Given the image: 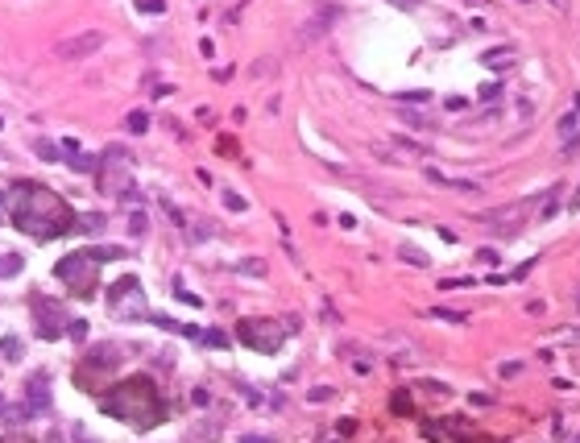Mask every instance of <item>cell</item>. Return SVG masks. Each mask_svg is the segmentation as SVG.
<instances>
[{
	"instance_id": "6da1fadb",
	"label": "cell",
	"mask_w": 580,
	"mask_h": 443,
	"mask_svg": "<svg viewBox=\"0 0 580 443\" xmlns=\"http://www.w3.org/2000/svg\"><path fill=\"white\" fill-rule=\"evenodd\" d=\"M13 224L29 232L34 240H54L75 228V212L62 195H54L42 182H21L13 195Z\"/></svg>"
},
{
	"instance_id": "7a4b0ae2",
	"label": "cell",
	"mask_w": 580,
	"mask_h": 443,
	"mask_svg": "<svg viewBox=\"0 0 580 443\" xmlns=\"http://www.w3.org/2000/svg\"><path fill=\"white\" fill-rule=\"evenodd\" d=\"M100 406H104V414L129 423V427H137V431H149V427L166 423V402H162L158 381H154L149 373H137V377L116 381V386L100 398Z\"/></svg>"
},
{
	"instance_id": "3957f363",
	"label": "cell",
	"mask_w": 580,
	"mask_h": 443,
	"mask_svg": "<svg viewBox=\"0 0 580 443\" xmlns=\"http://www.w3.org/2000/svg\"><path fill=\"white\" fill-rule=\"evenodd\" d=\"M54 278H58L75 299H91L95 286H100V261L91 257L88 249H83V253H67V257L54 266Z\"/></svg>"
},
{
	"instance_id": "277c9868",
	"label": "cell",
	"mask_w": 580,
	"mask_h": 443,
	"mask_svg": "<svg viewBox=\"0 0 580 443\" xmlns=\"http://www.w3.org/2000/svg\"><path fill=\"white\" fill-rule=\"evenodd\" d=\"M108 311L121 319V323H141L149 319V303H145V290L137 278H121L112 290H108Z\"/></svg>"
},
{
	"instance_id": "5b68a950",
	"label": "cell",
	"mask_w": 580,
	"mask_h": 443,
	"mask_svg": "<svg viewBox=\"0 0 580 443\" xmlns=\"http://www.w3.org/2000/svg\"><path fill=\"white\" fill-rule=\"evenodd\" d=\"M236 336H241V344H249V348H257V353H278L286 327L274 323V319H245V323L236 327Z\"/></svg>"
},
{
	"instance_id": "8992f818",
	"label": "cell",
	"mask_w": 580,
	"mask_h": 443,
	"mask_svg": "<svg viewBox=\"0 0 580 443\" xmlns=\"http://www.w3.org/2000/svg\"><path fill=\"white\" fill-rule=\"evenodd\" d=\"M531 207H535V199H522V203H510V207H497L490 216H481V224H490L493 232H501V236H514V232H522Z\"/></svg>"
},
{
	"instance_id": "52a82bcc",
	"label": "cell",
	"mask_w": 580,
	"mask_h": 443,
	"mask_svg": "<svg viewBox=\"0 0 580 443\" xmlns=\"http://www.w3.org/2000/svg\"><path fill=\"white\" fill-rule=\"evenodd\" d=\"M29 307H34V319H38V332H42L46 340H54V336H62L67 332V311L58 307V303H50L46 294H34L29 299Z\"/></svg>"
},
{
	"instance_id": "ba28073f",
	"label": "cell",
	"mask_w": 580,
	"mask_h": 443,
	"mask_svg": "<svg viewBox=\"0 0 580 443\" xmlns=\"http://www.w3.org/2000/svg\"><path fill=\"white\" fill-rule=\"evenodd\" d=\"M100 46H104V34H100V29H88V34H75L71 42H58L54 54H58V58H88Z\"/></svg>"
},
{
	"instance_id": "9c48e42d",
	"label": "cell",
	"mask_w": 580,
	"mask_h": 443,
	"mask_svg": "<svg viewBox=\"0 0 580 443\" xmlns=\"http://www.w3.org/2000/svg\"><path fill=\"white\" fill-rule=\"evenodd\" d=\"M121 364V348L116 344H100L95 353H91V373H108V369H116Z\"/></svg>"
},
{
	"instance_id": "30bf717a",
	"label": "cell",
	"mask_w": 580,
	"mask_h": 443,
	"mask_svg": "<svg viewBox=\"0 0 580 443\" xmlns=\"http://www.w3.org/2000/svg\"><path fill=\"white\" fill-rule=\"evenodd\" d=\"M25 398H29V410H46V373H34V381L25 386Z\"/></svg>"
},
{
	"instance_id": "8fae6325",
	"label": "cell",
	"mask_w": 580,
	"mask_h": 443,
	"mask_svg": "<svg viewBox=\"0 0 580 443\" xmlns=\"http://www.w3.org/2000/svg\"><path fill=\"white\" fill-rule=\"evenodd\" d=\"M431 178L436 182H444V186H452V191H464V195H477L481 186L477 182H468V178H452V175H440V170H431Z\"/></svg>"
},
{
	"instance_id": "7c38bea8",
	"label": "cell",
	"mask_w": 580,
	"mask_h": 443,
	"mask_svg": "<svg viewBox=\"0 0 580 443\" xmlns=\"http://www.w3.org/2000/svg\"><path fill=\"white\" fill-rule=\"evenodd\" d=\"M0 353L8 356V360H21V356H25V344H21L17 336H4V340H0Z\"/></svg>"
},
{
	"instance_id": "4fadbf2b",
	"label": "cell",
	"mask_w": 580,
	"mask_h": 443,
	"mask_svg": "<svg viewBox=\"0 0 580 443\" xmlns=\"http://www.w3.org/2000/svg\"><path fill=\"white\" fill-rule=\"evenodd\" d=\"M125 129H129V133H145V129H149V116H145V112H129Z\"/></svg>"
},
{
	"instance_id": "5bb4252c",
	"label": "cell",
	"mask_w": 580,
	"mask_h": 443,
	"mask_svg": "<svg viewBox=\"0 0 580 443\" xmlns=\"http://www.w3.org/2000/svg\"><path fill=\"white\" fill-rule=\"evenodd\" d=\"M220 199H224V207H228V212H245V207H249L236 191H220Z\"/></svg>"
},
{
	"instance_id": "9a60e30c",
	"label": "cell",
	"mask_w": 580,
	"mask_h": 443,
	"mask_svg": "<svg viewBox=\"0 0 580 443\" xmlns=\"http://www.w3.org/2000/svg\"><path fill=\"white\" fill-rule=\"evenodd\" d=\"M580 129V121H576V112H568L564 121H560V137H572Z\"/></svg>"
},
{
	"instance_id": "2e32d148",
	"label": "cell",
	"mask_w": 580,
	"mask_h": 443,
	"mask_svg": "<svg viewBox=\"0 0 580 443\" xmlns=\"http://www.w3.org/2000/svg\"><path fill=\"white\" fill-rule=\"evenodd\" d=\"M38 154H46V162H58V145H50V141H38Z\"/></svg>"
},
{
	"instance_id": "e0dca14e",
	"label": "cell",
	"mask_w": 580,
	"mask_h": 443,
	"mask_svg": "<svg viewBox=\"0 0 580 443\" xmlns=\"http://www.w3.org/2000/svg\"><path fill=\"white\" fill-rule=\"evenodd\" d=\"M510 58H514V54H510V50H493V54H490V62H493V67H506V62H510Z\"/></svg>"
},
{
	"instance_id": "ac0fdd59",
	"label": "cell",
	"mask_w": 580,
	"mask_h": 443,
	"mask_svg": "<svg viewBox=\"0 0 580 443\" xmlns=\"http://www.w3.org/2000/svg\"><path fill=\"white\" fill-rule=\"evenodd\" d=\"M83 228H88V232H104V216H95V212H91L88 220H83Z\"/></svg>"
},
{
	"instance_id": "d6986e66",
	"label": "cell",
	"mask_w": 580,
	"mask_h": 443,
	"mask_svg": "<svg viewBox=\"0 0 580 443\" xmlns=\"http://www.w3.org/2000/svg\"><path fill=\"white\" fill-rule=\"evenodd\" d=\"M436 319H452V323H460L464 315H460V311H447V307H436Z\"/></svg>"
},
{
	"instance_id": "ffe728a7",
	"label": "cell",
	"mask_w": 580,
	"mask_h": 443,
	"mask_svg": "<svg viewBox=\"0 0 580 443\" xmlns=\"http://www.w3.org/2000/svg\"><path fill=\"white\" fill-rule=\"evenodd\" d=\"M67 332H71L75 340H83V336H88V327H83V319H71V327H67Z\"/></svg>"
},
{
	"instance_id": "44dd1931",
	"label": "cell",
	"mask_w": 580,
	"mask_h": 443,
	"mask_svg": "<svg viewBox=\"0 0 580 443\" xmlns=\"http://www.w3.org/2000/svg\"><path fill=\"white\" fill-rule=\"evenodd\" d=\"M0 443H34L29 435H21V431H8V435H0Z\"/></svg>"
},
{
	"instance_id": "7402d4cb",
	"label": "cell",
	"mask_w": 580,
	"mask_h": 443,
	"mask_svg": "<svg viewBox=\"0 0 580 443\" xmlns=\"http://www.w3.org/2000/svg\"><path fill=\"white\" fill-rule=\"evenodd\" d=\"M129 232H133V236H141V232H145V216H141V212L129 220Z\"/></svg>"
},
{
	"instance_id": "603a6c76",
	"label": "cell",
	"mask_w": 580,
	"mask_h": 443,
	"mask_svg": "<svg viewBox=\"0 0 580 443\" xmlns=\"http://www.w3.org/2000/svg\"><path fill=\"white\" fill-rule=\"evenodd\" d=\"M551 4H555V8H568V0H551Z\"/></svg>"
},
{
	"instance_id": "cb8c5ba5",
	"label": "cell",
	"mask_w": 580,
	"mask_h": 443,
	"mask_svg": "<svg viewBox=\"0 0 580 443\" xmlns=\"http://www.w3.org/2000/svg\"><path fill=\"white\" fill-rule=\"evenodd\" d=\"M576 307H580V294H576Z\"/></svg>"
},
{
	"instance_id": "d4e9b609",
	"label": "cell",
	"mask_w": 580,
	"mask_h": 443,
	"mask_svg": "<svg viewBox=\"0 0 580 443\" xmlns=\"http://www.w3.org/2000/svg\"><path fill=\"white\" fill-rule=\"evenodd\" d=\"M576 203H580V191H576Z\"/></svg>"
}]
</instances>
